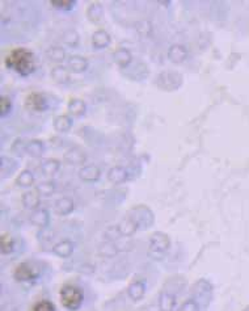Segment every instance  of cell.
I'll list each match as a JSON object with an SVG mask.
<instances>
[{
    "instance_id": "obj_1",
    "label": "cell",
    "mask_w": 249,
    "mask_h": 311,
    "mask_svg": "<svg viewBox=\"0 0 249 311\" xmlns=\"http://www.w3.org/2000/svg\"><path fill=\"white\" fill-rule=\"evenodd\" d=\"M5 67L20 76H29L37 67V60L33 52L25 48L12 49L5 56Z\"/></svg>"
},
{
    "instance_id": "obj_2",
    "label": "cell",
    "mask_w": 249,
    "mask_h": 311,
    "mask_svg": "<svg viewBox=\"0 0 249 311\" xmlns=\"http://www.w3.org/2000/svg\"><path fill=\"white\" fill-rule=\"evenodd\" d=\"M59 298L63 308L70 311H76L82 306L83 301H84V294H83L82 289L78 286L66 284L60 288Z\"/></svg>"
},
{
    "instance_id": "obj_3",
    "label": "cell",
    "mask_w": 249,
    "mask_h": 311,
    "mask_svg": "<svg viewBox=\"0 0 249 311\" xmlns=\"http://www.w3.org/2000/svg\"><path fill=\"white\" fill-rule=\"evenodd\" d=\"M169 247H171V239L167 234L156 231L149 238V255L155 260H161Z\"/></svg>"
},
{
    "instance_id": "obj_4",
    "label": "cell",
    "mask_w": 249,
    "mask_h": 311,
    "mask_svg": "<svg viewBox=\"0 0 249 311\" xmlns=\"http://www.w3.org/2000/svg\"><path fill=\"white\" fill-rule=\"evenodd\" d=\"M40 274H41V270L37 264H34L33 261L20 262L13 270V277L19 282L36 281L40 277Z\"/></svg>"
},
{
    "instance_id": "obj_5",
    "label": "cell",
    "mask_w": 249,
    "mask_h": 311,
    "mask_svg": "<svg viewBox=\"0 0 249 311\" xmlns=\"http://www.w3.org/2000/svg\"><path fill=\"white\" fill-rule=\"evenodd\" d=\"M50 96L44 92H30L25 99V106L32 112H46L50 109Z\"/></svg>"
},
{
    "instance_id": "obj_6",
    "label": "cell",
    "mask_w": 249,
    "mask_h": 311,
    "mask_svg": "<svg viewBox=\"0 0 249 311\" xmlns=\"http://www.w3.org/2000/svg\"><path fill=\"white\" fill-rule=\"evenodd\" d=\"M130 217L134 219L138 229H149L153 222V214L146 207H138L134 210H131Z\"/></svg>"
},
{
    "instance_id": "obj_7",
    "label": "cell",
    "mask_w": 249,
    "mask_h": 311,
    "mask_svg": "<svg viewBox=\"0 0 249 311\" xmlns=\"http://www.w3.org/2000/svg\"><path fill=\"white\" fill-rule=\"evenodd\" d=\"M101 169L96 164H87L83 165L80 171H79V177L80 180L86 181V183H95L100 179Z\"/></svg>"
},
{
    "instance_id": "obj_8",
    "label": "cell",
    "mask_w": 249,
    "mask_h": 311,
    "mask_svg": "<svg viewBox=\"0 0 249 311\" xmlns=\"http://www.w3.org/2000/svg\"><path fill=\"white\" fill-rule=\"evenodd\" d=\"M29 221L32 225L38 227V229H46L49 226V222H50V215H49V211L46 209H37L30 214Z\"/></svg>"
},
{
    "instance_id": "obj_9",
    "label": "cell",
    "mask_w": 249,
    "mask_h": 311,
    "mask_svg": "<svg viewBox=\"0 0 249 311\" xmlns=\"http://www.w3.org/2000/svg\"><path fill=\"white\" fill-rule=\"evenodd\" d=\"M110 41H112L110 34H109L105 29H97L96 32L92 34V46L97 50L108 48V46L110 45Z\"/></svg>"
},
{
    "instance_id": "obj_10",
    "label": "cell",
    "mask_w": 249,
    "mask_h": 311,
    "mask_svg": "<svg viewBox=\"0 0 249 311\" xmlns=\"http://www.w3.org/2000/svg\"><path fill=\"white\" fill-rule=\"evenodd\" d=\"M167 55L168 59L173 62V63H182L188 58V50H186V48L184 45L175 44V45H172L168 49Z\"/></svg>"
},
{
    "instance_id": "obj_11",
    "label": "cell",
    "mask_w": 249,
    "mask_h": 311,
    "mask_svg": "<svg viewBox=\"0 0 249 311\" xmlns=\"http://www.w3.org/2000/svg\"><path fill=\"white\" fill-rule=\"evenodd\" d=\"M113 59L121 68H126L133 62V55L126 48H118L113 52Z\"/></svg>"
},
{
    "instance_id": "obj_12",
    "label": "cell",
    "mask_w": 249,
    "mask_h": 311,
    "mask_svg": "<svg viewBox=\"0 0 249 311\" xmlns=\"http://www.w3.org/2000/svg\"><path fill=\"white\" fill-rule=\"evenodd\" d=\"M40 193H38L36 189L34 191H28L24 192L23 196H21V203H23L24 207L30 210H37L40 209Z\"/></svg>"
},
{
    "instance_id": "obj_13",
    "label": "cell",
    "mask_w": 249,
    "mask_h": 311,
    "mask_svg": "<svg viewBox=\"0 0 249 311\" xmlns=\"http://www.w3.org/2000/svg\"><path fill=\"white\" fill-rule=\"evenodd\" d=\"M64 161L71 165L84 164V161H86V154H84L82 150L76 149V147H72V149H68V150L64 153Z\"/></svg>"
},
{
    "instance_id": "obj_14",
    "label": "cell",
    "mask_w": 249,
    "mask_h": 311,
    "mask_svg": "<svg viewBox=\"0 0 249 311\" xmlns=\"http://www.w3.org/2000/svg\"><path fill=\"white\" fill-rule=\"evenodd\" d=\"M129 179V173L122 165H114L109 169L108 180L113 184H122Z\"/></svg>"
},
{
    "instance_id": "obj_15",
    "label": "cell",
    "mask_w": 249,
    "mask_h": 311,
    "mask_svg": "<svg viewBox=\"0 0 249 311\" xmlns=\"http://www.w3.org/2000/svg\"><path fill=\"white\" fill-rule=\"evenodd\" d=\"M127 293H129V297H130L131 301L139 302V301L143 300V297L146 294V282L142 281V280L134 281L129 286Z\"/></svg>"
},
{
    "instance_id": "obj_16",
    "label": "cell",
    "mask_w": 249,
    "mask_h": 311,
    "mask_svg": "<svg viewBox=\"0 0 249 311\" xmlns=\"http://www.w3.org/2000/svg\"><path fill=\"white\" fill-rule=\"evenodd\" d=\"M52 252L54 255L59 256L62 259H67L74 252V244L70 240H62L52 247Z\"/></svg>"
},
{
    "instance_id": "obj_17",
    "label": "cell",
    "mask_w": 249,
    "mask_h": 311,
    "mask_svg": "<svg viewBox=\"0 0 249 311\" xmlns=\"http://www.w3.org/2000/svg\"><path fill=\"white\" fill-rule=\"evenodd\" d=\"M74 125V121L68 114H60L52 120V126L58 133H67Z\"/></svg>"
},
{
    "instance_id": "obj_18",
    "label": "cell",
    "mask_w": 249,
    "mask_h": 311,
    "mask_svg": "<svg viewBox=\"0 0 249 311\" xmlns=\"http://www.w3.org/2000/svg\"><path fill=\"white\" fill-rule=\"evenodd\" d=\"M24 151L29 156L40 157L45 153V146H44V142L40 141V139H32V141L26 143L25 147H24Z\"/></svg>"
},
{
    "instance_id": "obj_19",
    "label": "cell",
    "mask_w": 249,
    "mask_h": 311,
    "mask_svg": "<svg viewBox=\"0 0 249 311\" xmlns=\"http://www.w3.org/2000/svg\"><path fill=\"white\" fill-rule=\"evenodd\" d=\"M50 76L58 84H67L71 80L70 71L64 66H55V67H52Z\"/></svg>"
},
{
    "instance_id": "obj_20",
    "label": "cell",
    "mask_w": 249,
    "mask_h": 311,
    "mask_svg": "<svg viewBox=\"0 0 249 311\" xmlns=\"http://www.w3.org/2000/svg\"><path fill=\"white\" fill-rule=\"evenodd\" d=\"M55 213L58 215H68V214L74 210V201L70 199V197H60L59 200H56L55 201Z\"/></svg>"
},
{
    "instance_id": "obj_21",
    "label": "cell",
    "mask_w": 249,
    "mask_h": 311,
    "mask_svg": "<svg viewBox=\"0 0 249 311\" xmlns=\"http://www.w3.org/2000/svg\"><path fill=\"white\" fill-rule=\"evenodd\" d=\"M67 62L70 70L74 72H84L88 68V66H90L87 58L80 55H71Z\"/></svg>"
},
{
    "instance_id": "obj_22",
    "label": "cell",
    "mask_w": 249,
    "mask_h": 311,
    "mask_svg": "<svg viewBox=\"0 0 249 311\" xmlns=\"http://www.w3.org/2000/svg\"><path fill=\"white\" fill-rule=\"evenodd\" d=\"M104 16V9L100 3H91L87 8V17L91 23L99 24L102 20Z\"/></svg>"
},
{
    "instance_id": "obj_23",
    "label": "cell",
    "mask_w": 249,
    "mask_h": 311,
    "mask_svg": "<svg viewBox=\"0 0 249 311\" xmlns=\"http://www.w3.org/2000/svg\"><path fill=\"white\" fill-rule=\"evenodd\" d=\"M176 308V297L172 293L163 292L159 298L160 311H173Z\"/></svg>"
},
{
    "instance_id": "obj_24",
    "label": "cell",
    "mask_w": 249,
    "mask_h": 311,
    "mask_svg": "<svg viewBox=\"0 0 249 311\" xmlns=\"http://www.w3.org/2000/svg\"><path fill=\"white\" fill-rule=\"evenodd\" d=\"M67 108H68L70 114H72V116H75V117H82V116H84V113H86L87 105H86V103L83 102L82 99L75 98V99H71L70 102H68Z\"/></svg>"
},
{
    "instance_id": "obj_25",
    "label": "cell",
    "mask_w": 249,
    "mask_h": 311,
    "mask_svg": "<svg viewBox=\"0 0 249 311\" xmlns=\"http://www.w3.org/2000/svg\"><path fill=\"white\" fill-rule=\"evenodd\" d=\"M118 230H119V233L122 234V235L130 236L137 231L138 226L134 222V219H133L130 215H126V217L123 218L122 221H121V223H119Z\"/></svg>"
},
{
    "instance_id": "obj_26",
    "label": "cell",
    "mask_w": 249,
    "mask_h": 311,
    "mask_svg": "<svg viewBox=\"0 0 249 311\" xmlns=\"http://www.w3.org/2000/svg\"><path fill=\"white\" fill-rule=\"evenodd\" d=\"M60 168V161L56 159H48V160L42 161L41 164V172L45 176H54Z\"/></svg>"
},
{
    "instance_id": "obj_27",
    "label": "cell",
    "mask_w": 249,
    "mask_h": 311,
    "mask_svg": "<svg viewBox=\"0 0 249 311\" xmlns=\"http://www.w3.org/2000/svg\"><path fill=\"white\" fill-rule=\"evenodd\" d=\"M17 167H19V163L15 159L7 156L1 157V176L3 177L11 176L12 173L17 169Z\"/></svg>"
},
{
    "instance_id": "obj_28",
    "label": "cell",
    "mask_w": 249,
    "mask_h": 311,
    "mask_svg": "<svg viewBox=\"0 0 249 311\" xmlns=\"http://www.w3.org/2000/svg\"><path fill=\"white\" fill-rule=\"evenodd\" d=\"M34 184V175L29 169H24L16 179V185L20 188H30Z\"/></svg>"
},
{
    "instance_id": "obj_29",
    "label": "cell",
    "mask_w": 249,
    "mask_h": 311,
    "mask_svg": "<svg viewBox=\"0 0 249 311\" xmlns=\"http://www.w3.org/2000/svg\"><path fill=\"white\" fill-rule=\"evenodd\" d=\"M0 248L3 255H9L15 250V240L9 234H1L0 236Z\"/></svg>"
},
{
    "instance_id": "obj_30",
    "label": "cell",
    "mask_w": 249,
    "mask_h": 311,
    "mask_svg": "<svg viewBox=\"0 0 249 311\" xmlns=\"http://www.w3.org/2000/svg\"><path fill=\"white\" fill-rule=\"evenodd\" d=\"M46 55L52 60V62H63L66 59V50L60 46H50L46 50Z\"/></svg>"
},
{
    "instance_id": "obj_31",
    "label": "cell",
    "mask_w": 249,
    "mask_h": 311,
    "mask_svg": "<svg viewBox=\"0 0 249 311\" xmlns=\"http://www.w3.org/2000/svg\"><path fill=\"white\" fill-rule=\"evenodd\" d=\"M79 40L80 36L75 29H68L63 33V42L70 48H76L79 45Z\"/></svg>"
},
{
    "instance_id": "obj_32",
    "label": "cell",
    "mask_w": 249,
    "mask_h": 311,
    "mask_svg": "<svg viewBox=\"0 0 249 311\" xmlns=\"http://www.w3.org/2000/svg\"><path fill=\"white\" fill-rule=\"evenodd\" d=\"M36 191L40 193V196H44V197H49L51 196L54 192H55V184L52 181H44V183H40L36 187Z\"/></svg>"
},
{
    "instance_id": "obj_33",
    "label": "cell",
    "mask_w": 249,
    "mask_h": 311,
    "mask_svg": "<svg viewBox=\"0 0 249 311\" xmlns=\"http://www.w3.org/2000/svg\"><path fill=\"white\" fill-rule=\"evenodd\" d=\"M51 5L60 11H71L76 5L75 0H51Z\"/></svg>"
},
{
    "instance_id": "obj_34",
    "label": "cell",
    "mask_w": 249,
    "mask_h": 311,
    "mask_svg": "<svg viewBox=\"0 0 249 311\" xmlns=\"http://www.w3.org/2000/svg\"><path fill=\"white\" fill-rule=\"evenodd\" d=\"M12 110V102L11 99L8 96H1L0 98V116L1 118H4L5 116H8Z\"/></svg>"
},
{
    "instance_id": "obj_35",
    "label": "cell",
    "mask_w": 249,
    "mask_h": 311,
    "mask_svg": "<svg viewBox=\"0 0 249 311\" xmlns=\"http://www.w3.org/2000/svg\"><path fill=\"white\" fill-rule=\"evenodd\" d=\"M30 311H56L55 306L52 302L48 300L38 301L37 304L33 305V308L30 309Z\"/></svg>"
},
{
    "instance_id": "obj_36",
    "label": "cell",
    "mask_w": 249,
    "mask_h": 311,
    "mask_svg": "<svg viewBox=\"0 0 249 311\" xmlns=\"http://www.w3.org/2000/svg\"><path fill=\"white\" fill-rule=\"evenodd\" d=\"M180 311H199L198 304L194 300H188L182 304Z\"/></svg>"
}]
</instances>
